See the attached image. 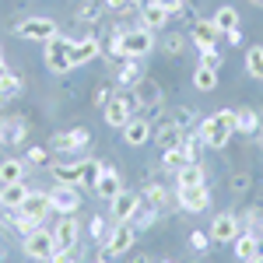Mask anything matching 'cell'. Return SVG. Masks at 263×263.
Segmentation results:
<instances>
[{
	"label": "cell",
	"instance_id": "obj_57",
	"mask_svg": "<svg viewBox=\"0 0 263 263\" xmlns=\"http://www.w3.org/2000/svg\"><path fill=\"white\" fill-rule=\"evenodd\" d=\"M253 4H260V7H263V0H253Z\"/></svg>",
	"mask_w": 263,
	"mask_h": 263
},
{
	"label": "cell",
	"instance_id": "obj_43",
	"mask_svg": "<svg viewBox=\"0 0 263 263\" xmlns=\"http://www.w3.org/2000/svg\"><path fill=\"white\" fill-rule=\"evenodd\" d=\"M165 53H168V57H179V53H182V35H179V32H168V39H165Z\"/></svg>",
	"mask_w": 263,
	"mask_h": 263
},
{
	"label": "cell",
	"instance_id": "obj_26",
	"mask_svg": "<svg viewBox=\"0 0 263 263\" xmlns=\"http://www.w3.org/2000/svg\"><path fill=\"white\" fill-rule=\"evenodd\" d=\"M49 172L60 186H81V162H57Z\"/></svg>",
	"mask_w": 263,
	"mask_h": 263
},
{
	"label": "cell",
	"instance_id": "obj_52",
	"mask_svg": "<svg viewBox=\"0 0 263 263\" xmlns=\"http://www.w3.org/2000/svg\"><path fill=\"white\" fill-rule=\"evenodd\" d=\"M7 74H11V70H7V63H4V57H0V81H4Z\"/></svg>",
	"mask_w": 263,
	"mask_h": 263
},
{
	"label": "cell",
	"instance_id": "obj_34",
	"mask_svg": "<svg viewBox=\"0 0 263 263\" xmlns=\"http://www.w3.org/2000/svg\"><path fill=\"white\" fill-rule=\"evenodd\" d=\"M214 25L221 28V35H224V32H232V28H239V11L228 7V4L218 7V11H214Z\"/></svg>",
	"mask_w": 263,
	"mask_h": 263
},
{
	"label": "cell",
	"instance_id": "obj_21",
	"mask_svg": "<svg viewBox=\"0 0 263 263\" xmlns=\"http://www.w3.org/2000/svg\"><path fill=\"white\" fill-rule=\"evenodd\" d=\"M144 78H147V74H144V63L141 60H123L120 70H116V84H120V88H126V91H130L134 84H141Z\"/></svg>",
	"mask_w": 263,
	"mask_h": 263
},
{
	"label": "cell",
	"instance_id": "obj_54",
	"mask_svg": "<svg viewBox=\"0 0 263 263\" xmlns=\"http://www.w3.org/2000/svg\"><path fill=\"white\" fill-rule=\"evenodd\" d=\"M91 263H112V260H109V256H95Z\"/></svg>",
	"mask_w": 263,
	"mask_h": 263
},
{
	"label": "cell",
	"instance_id": "obj_40",
	"mask_svg": "<svg viewBox=\"0 0 263 263\" xmlns=\"http://www.w3.org/2000/svg\"><path fill=\"white\" fill-rule=\"evenodd\" d=\"M200 63H203V67H211V70H218V67L224 63V57L218 53V46H207V49H200Z\"/></svg>",
	"mask_w": 263,
	"mask_h": 263
},
{
	"label": "cell",
	"instance_id": "obj_46",
	"mask_svg": "<svg viewBox=\"0 0 263 263\" xmlns=\"http://www.w3.org/2000/svg\"><path fill=\"white\" fill-rule=\"evenodd\" d=\"M105 7H109V11H134L137 0H105Z\"/></svg>",
	"mask_w": 263,
	"mask_h": 263
},
{
	"label": "cell",
	"instance_id": "obj_23",
	"mask_svg": "<svg viewBox=\"0 0 263 263\" xmlns=\"http://www.w3.org/2000/svg\"><path fill=\"white\" fill-rule=\"evenodd\" d=\"M232 246H235V260H242V263L256 260V256L263 253V242L256 239V235H253V232H242V235H239V239H235Z\"/></svg>",
	"mask_w": 263,
	"mask_h": 263
},
{
	"label": "cell",
	"instance_id": "obj_47",
	"mask_svg": "<svg viewBox=\"0 0 263 263\" xmlns=\"http://www.w3.org/2000/svg\"><path fill=\"white\" fill-rule=\"evenodd\" d=\"M155 4H158V7H165L168 14H179L182 7H186V0H155Z\"/></svg>",
	"mask_w": 263,
	"mask_h": 263
},
{
	"label": "cell",
	"instance_id": "obj_17",
	"mask_svg": "<svg viewBox=\"0 0 263 263\" xmlns=\"http://www.w3.org/2000/svg\"><path fill=\"white\" fill-rule=\"evenodd\" d=\"M102 53V42L95 35H84V39H74V49H70V60L74 67H84V63H91L95 57Z\"/></svg>",
	"mask_w": 263,
	"mask_h": 263
},
{
	"label": "cell",
	"instance_id": "obj_19",
	"mask_svg": "<svg viewBox=\"0 0 263 263\" xmlns=\"http://www.w3.org/2000/svg\"><path fill=\"white\" fill-rule=\"evenodd\" d=\"M18 211H21V214H28V218H35V221H46V214L53 211V207H49V193H39V190H32Z\"/></svg>",
	"mask_w": 263,
	"mask_h": 263
},
{
	"label": "cell",
	"instance_id": "obj_12",
	"mask_svg": "<svg viewBox=\"0 0 263 263\" xmlns=\"http://www.w3.org/2000/svg\"><path fill=\"white\" fill-rule=\"evenodd\" d=\"M130 95H134V102H137V109H151V116L162 109V88L151 81V78H144L141 84H134Z\"/></svg>",
	"mask_w": 263,
	"mask_h": 263
},
{
	"label": "cell",
	"instance_id": "obj_13",
	"mask_svg": "<svg viewBox=\"0 0 263 263\" xmlns=\"http://www.w3.org/2000/svg\"><path fill=\"white\" fill-rule=\"evenodd\" d=\"M141 193H130V190H123L120 197H112L109 200V214H112V221L123 224V221H130L134 214H137V207H141Z\"/></svg>",
	"mask_w": 263,
	"mask_h": 263
},
{
	"label": "cell",
	"instance_id": "obj_29",
	"mask_svg": "<svg viewBox=\"0 0 263 263\" xmlns=\"http://www.w3.org/2000/svg\"><path fill=\"white\" fill-rule=\"evenodd\" d=\"M256 130H260V112H253V109H235V134L253 137Z\"/></svg>",
	"mask_w": 263,
	"mask_h": 263
},
{
	"label": "cell",
	"instance_id": "obj_48",
	"mask_svg": "<svg viewBox=\"0 0 263 263\" xmlns=\"http://www.w3.org/2000/svg\"><path fill=\"white\" fill-rule=\"evenodd\" d=\"M190 246H193L197 253H200V249H207V235H203V232H193V235H190Z\"/></svg>",
	"mask_w": 263,
	"mask_h": 263
},
{
	"label": "cell",
	"instance_id": "obj_14",
	"mask_svg": "<svg viewBox=\"0 0 263 263\" xmlns=\"http://www.w3.org/2000/svg\"><path fill=\"white\" fill-rule=\"evenodd\" d=\"M53 239H57V249H74L78 239H81V221L74 214H63L60 221L53 224Z\"/></svg>",
	"mask_w": 263,
	"mask_h": 263
},
{
	"label": "cell",
	"instance_id": "obj_31",
	"mask_svg": "<svg viewBox=\"0 0 263 263\" xmlns=\"http://www.w3.org/2000/svg\"><path fill=\"white\" fill-rule=\"evenodd\" d=\"M186 162H190V155H186L182 141L176 144V147H165V151H162V165L168 168V172H179V168H182Z\"/></svg>",
	"mask_w": 263,
	"mask_h": 263
},
{
	"label": "cell",
	"instance_id": "obj_36",
	"mask_svg": "<svg viewBox=\"0 0 263 263\" xmlns=\"http://www.w3.org/2000/svg\"><path fill=\"white\" fill-rule=\"evenodd\" d=\"M102 165L105 162H81V186L95 190V182H99V176H102Z\"/></svg>",
	"mask_w": 263,
	"mask_h": 263
},
{
	"label": "cell",
	"instance_id": "obj_5",
	"mask_svg": "<svg viewBox=\"0 0 263 263\" xmlns=\"http://www.w3.org/2000/svg\"><path fill=\"white\" fill-rule=\"evenodd\" d=\"M102 112H105V123H109L112 130H123L126 123L134 120V112H137V102H134V95H130L126 88H120V91L109 99V105H105Z\"/></svg>",
	"mask_w": 263,
	"mask_h": 263
},
{
	"label": "cell",
	"instance_id": "obj_56",
	"mask_svg": "<svg viewBox=\"0 0 263 263\" xmlns=\"http://www.w3.org/2000/svg\"><path fill=\"white\" fill-rule=\"evenodd\" d=\"M249 263H263V253H260V256H256V260H249Z\"/></svg>",
	"mask_w": 263,
	"mask_h": 263
},
{
	"label": "cell",
	"instance_id": "obj_30",
	"mask_svg": "<svg viewBox=\"0 0 263 263\" xmlns=\"http://www.w3.org/2000/svg\"><path fill=\"white\" fill-rule=\"evenodd\" d=\"M155 221H158V207H155V203H147V200H141V207H137V214L130 218V224H134L137 232H147Z\"/></svg>",
	"mask_w": 263,
	"mask_h": 263
},
{
	"label": "cell",
	"instance_id": "obj_51",
	"mask_svg": "<svg viewBox=\"0 0 263 263\" xmlns=\"http://www.w3.org/2000/svg\"><path fill=\"white\" fill-rule=\"evenodd\" d=\"M81 18H84V21H95V18H99V7H84Z\"/></svg>",
	"mask_w": 263,
	"mask_h": 263
},
{
	"label": "cell",
	"instance_id": "obj_28",
	"mask_svg": "<svg viewBox=\"0 0 263 263\" xmlns=\"http://www.w3.org/2000/svg\"><path fill=\"white\" fill-rule=\"evenodd\" d=\"M168 18H172V14H168L165 7H158L155 0H147V4L141 7V21H144V28H165V25H168Z\"/></svg>",
	"mask_w": 263,
	"mask_h": 263
},
{
	"label": "cell",
	"instance_id": "obj_9",
	"mask_svg": "<svg viewBox=\"0 0 263 263\" xmlns=\"http://www.w3.org/2000/svg\"><path fill=\"white\" fill-rule=\"evenodd\" d=\"M176 203H179V211L186 214H200L211 207V190H207V182L203 186H186V190H176Z\"/></svg>",
	"mask_w": 263,
	"mask_h": 263
},
{
	"label": "cell",
	"instance_id": "obj_32",
	"mask_svg": "<svg viewBox=\"0 0 263 263\" xmlns=\"http://www.w3.org/2000/svg\"><path fill=\"white\" fill-rule=\"evenodd\" d=\"M193 88H197V91H214V88H218V70H211V67H197V70H193Z\"/></svg>",
	"mask_w": 263,
	"mask_h": 263
},
{
	"label": "cell",
	"instance_id": "obj_3",
	"mask_svg": "<svg viewBox=\"0 0 263 263\" xmlns=\"http://www.w3.org/2000/svg\"><path fill=\"white\" fill-rule=\"evenodd\" d=\"M21 249H25V256H28V260L49 263L53 256H57V239H53V228H42V224H39L35 232H28V235H25Z\"/></svg>",
	"mask_w": 263,
	"mask_h": 263
},
{
	"label": "cell",
	"instance_id": "obj_6",
	"mask_svg": "<svg viewBox=\"0 0 263 263\" xmlns=\"http://www.w3.org/2000/svg\"><path fill=\"white\" fill-rule=\"evenodd\" d=\"M137 242V228L130 221L123 224H112V232L105 235V242H102V256H109V260H120L123 253H130Z\"/></svg>",
	"mask_w": 263,
	"mask_h": 263
},
{
	"label": "cell",
	"instance_id": "obj_24",
	"mask_svg": "<svg viewBox=\"0 0 263 263\" xmlns=\"http://www.w3.org/2000/svg\"><path fill=\"white\" fill-rule=\"evenodd\" d=\"M28 162L25 158H4L0 162V186H11V182H25Z\"/></svg>",
	"mask_w": 263,
	"mask_h": 263
},
{
	"label": "cell",
	"instance_id": "obj_33",
	"mask_svg": "<svg viewBox=\"0 0 263 263\" xmlns=\"http://www.w3.org/2000/svg\"><path fill=\"white\" fill-rule=\"evenodd\" d=\"M246 74L263 81V46H249L246 49Z\"/></svg>",
	"mask_w": 263,
	"mask_h": 263
},
{
	"label": "cell",
	"instance_id": "obj_42",
	"mask_svg": "<svg viewBox=\"0 0 263 263\" xmlns=\"http://www.w3.org/2000/svg\"><path fill=\"white\" fill-rule=\"evenodd\" d=\"M49 263H81V253H78V246L74 249H57V256Z\"/></svg>",
	"mask_w": 263,
	"mask_h": 263
},
{
	"label": "cell",
	"instance_id": "obj_35",
	"mask_svg": "<svg viewBox=\"0 0 263 263\" xmlns=\"http://www.w3.org/2000/svg\"><path fill=\"white\" fill-rule=\"evenodd\" d=\"M141 197L147 203H155V207H165V203L172 200V197H168V190H165V186H158V182H147V186L141 190Z\"/></svg>",
	"mask_w": 263,
	"mask_h": 263
},
{
	"label": "cell",
	"instance_id": "obj_45",
	"mask_svg": "<svg viewBox=\"0 0 263 263\" xmlns=\"http://www.w3.org/2000/svg\"><path fill=\"white\" fill-rule=\"evenodd\" d=\"M246 221H253V224H249V232H253L256 239H263V214H260V211H249Z\"/></svg>",
	"mask_w": 263,
	"mask_h": 263
},
{
	"label": "cell",
	"instance_id": "obj_10",
	"mask_svg": "<svg viewBox=\"0 0 263 263\" xmlns=\"http://www.w3.org/2000/svg\"><path fill=\"white\" fill-rule=\"evenodd\" d=\"M49 207H53L60 218L63 214H78V211H81V193H78V186H60V182H57V186L49 190Z\"/></svg>",
	"mask_w": 263,
	"mask_h": 263
},
{
	"label": "cell",
	"instance_id": "obj_55",
	"mask_svg": "<svg viewBox=\"0 0 263 263\" xmlns=\"http://www.w3.org/2000/svg\"><path fill=\"white\" fill-rule=\"evenodd\" d=\"M256 137H260V144H263V123H260V130H256Z\"/></svg>",
	"mask_w": 263,
	"mask_h": 263
},
{
	"label": "cell",
	"instance_id": "obj_15",
	"mask_svg": "<svg viewBox=\"0 0 263 263\" xmlns=\"http://www.w3.org/2000/svg\"><path fill=\"white\" fill-rule=\"evenodd\" d=\"M99 200H112V197H120L123 193V176L112 168V165H102V176L95 182V190H91Z\"/></svg>",
	"mask_w": 263,
	"mask_h": 263
},
{
	"label": "cell",
	"instance_id": "obj_8",
	"mask_svg": "<svg viewBox=\"0 0 263 263\" xmlns=\"http://www.w3.org/2000/svg\"><path fill=\"white\" fill-rule=\"evenodd\" d=\"M242 235V221L232 214V211H221L214 221H211V239L214 242H221V246H232L235 239Z\"/></svg>",
	"mask_w": 263,
	"mask_h": 263
},
{
	"label": "cell",
	"instance_id": "obj_58",
	"mask_svg": "<svg viewBox=\"0 0 263 263\" xmlns=\"http://www.w3.org/2000/svg\"><path fill=\"white\" fill-rule=\"evenodd\" d=\"M158 263H172V260H158Z\"/></svg>",
	"mask_w": 263,
	"mask_h": 263
},
{
	"label": "cell",
	"instance_id": "obj_49",
	"mask_svg": "<svg viewBox=\"0 0 263 263\" xmlns=\"http://www.w3.org/2000/svg\"><path fill=\"white\" fill-rule=\"evenodd\" d=\"M176 123H179L182 130H186V126L193 123V109H179V116H176Z\"/></svg>",
	"mask_w": 263,
	"mask_h": 263
},
{
	"label": "cell",
	"instance_id": "obj_50",
	"mask_svg": "<svg viewBox=\"0 0 263 263\" xmlns=\"http://www.w3.org/2000/svg\"><path fill=\"white\" fill-rule=\"evenodd\" d=\"M224 39L232 42V46H239V42H242V28H232V32H224Z\"/></svg>",
	"mask_w": 263,
	"mask_h": 263
},
{
	"label": "cell",
	"instance_id": "obj_20",
	"mask_svg": "<svg viewBox=\"0 0 263 263\" xmlns=\"http://www.w3.org/2000/svg\"><path fill=\"white\" fill-rule=\"evenodd\" d=\"M28 182H11V186H0V211H18L25 197H28Z\"/></svg>",
	"mask_w": 263,
	"mask_h": 263
},
{
	"label": "cell",
	"instance_id": "obj_25",
	"mask_svg": "<svg viewBox=\"0 0 263 263\" xmlns=\"http://www.w3.org/2000/svg\"><path fill=\"white\" fill-rule=\"evenodd\" d=\"M221 39V28H218V25H214V18L207 21H197V25H193V42H197V49H207V46H214V42Z\"/></svg>",
	"mask_w": 263,
	"mask_h": 263
},
{
	"label": "cell",
	"instance_id": "obj_2",
	"mask_svg": "<svg viewBox=\"0 0 263 263\" xmlns=\"http://www.w3.org/2000/svg\"><path fill=\"white\" fill-rule=\"evenodd\" d=\"M200 141L203 147H211V151H221L224 144L232 141V134H235V109H218L214 116H207L200 123Z\"/></svg>",
	"mask_w": 263,
	"mask_h": 263
},
{
	"label": "cell",
	"instance_id": "obj_7",
	"mask_svg": "<svg viewBox=\"0 0 263 263\" xmlns=\"http://www.w3.org/2000/svg\"><path fill=\"white\" fill-rule=\"evenodd\" d=\"M14 35L25 42H49L53 35H60V25L53 18H42V14H35V18H25L14 25Z\"/></svg>",
	"mask_w": 263,
	"mask_h": 263
},
{
	"label": "cell",
	"instance_id": "obj_11",
	"mask_svg": "<svg viewBox=\"0 0 263 263\" xmlns=\"http://www.w3.org/2000/svg\"><path fill=\"white\" fill-rule=\"evenodd\" d=\"M91 144V130L88 126H74V130H67V134H53V144H49V151H84Z\"/></svg>",
	"mask_w": 263,
	"mask_h": 263
},
{
	"label": "cell",
	"instance_id": "obj_41",
	"mask_svg": "<svg viewBox=\"0 0 263 263\" xmlns=\"http://www.w3.org/2000/svg\"><path fill=\"white\" fill-rule=\"evenodd\" d=\"M42 221H35V218H28V214H21V211H14V232H21V235H28V232H35Z\"/></svg>",
	"mask_w": 263,
	"mask_h": 263
},
{
	"label": "cell",
	"instance_id": "obj_27",
	"mask_svg": "<svg viewBox=\"0 0 263 263\" xmlns=\"http://www.w3.org/2000/svg\"><path fill=\"white\" fill-rule=\"evenodd\" d=\"M182 134H186V130H182L179 123L172 120V123H165V126H158V130L151 134V141H155V144H158V147L165 151V147H176V144L182 141Z\"/></svg>",
	"mask_w": 263,
	"mask_h": 263
},
{
	"label": "cell",
	"instance_id": "obj_39",
	"mask_svg": "<svg viewBox=\"0 0 263 263\" xmlns=\"http://www.w3.org/2000/svg\"><path fill=\"white\" fill-rule=\"evenodd\" d=\"M25 162L35 165V168L49 165V147H28V151H25Z\"/></svg>",
	"mask_w": 263,
	"mask_h": 263
},
{
	"label": "cell",
	"instance_id": "obj_4",
	"mask_svg": "<svg viewBox=\"0 0 263 263\" xmlns=\"http://www.w3.org/2000/svg\"><path fill=\"white\" fill-rule=\"evenodd\" d=\"M42 57H46V67L53 70V74H67V70H74V60H70V49H74V39H67V35H53L49 42H42Z\"/></svg>",
	"mask_w": 263,
	"mask_h": 263
},
{
	"label": "cell",
	"instance_id": "obj_18",
	"mask_svg": "<svg viewBox=\"0 0 263 263\" xmlns=\"http://www.w3.org/2000/svg\"><path fill=\"white\" fill-rule=\"evenodd\" d=\"M123 134V144H130V147H141V144H147L151 141V123L147 120H141V116H134V120L126 123L120 130Z\"/></svg>",
	"mask_w": 263,
	"mask_h": 263
},
{
	"label": "cell",
	"instance_id": "obj_53",
	"mask_svg": "<svg viewBox=\"0 0 263 263\" xmlns=\"http://www.w3.org/2000/svg\"><path fill=\"white\" fill-rule=\"evenodd\" d=\"M134 263H155V260H151V256H137Z\"/></svg>",
	"mask_w": 263,
	"mask_h": 263
},
{
	"label": "cell",
	"instance_id": "obj_37",
	"mask_svg": "<svg viewBox=\"0 0 263 263\" xmlns=\"http://www.w3.org/2000/svg\"><path fill=\"white\" fill-rule=\"evenodd\" d=\"M18 95H21V81L14 74H7V78L0 81V99L7 102V99H18Z\"/></svg>",
	"mask_w": 263,
	"mask_h": 263
},
{
	"label": "cell",
	"instance_id": "obj_59",
	"mask_svg": "<svg viewBox=\"0 0 263 263\" xmlns=\"http://www.w3.org/2000/svg\"><path fill=\"white\" fill-rule=\"evenodd\" d=\"M0 57H4V46H0Z\"/></svg>",
	"mask_w": 263,
	"mask_h": 263
},
{
	"label": "cell",
	"instance_id": "obj_44",
	"mask_svg": "<svg viewBox=\"0 0 263 263\" xmlns=\"http://www.w3.org/2000/svg\"><path fill=\"white\" fill-rule=\"evenodd\" d=\"M112 95H116V91H112V88H109V84H102V88H95V95H91V102H95V105H99V109H105V105H109V99H112Z\"/></svg>",
	"mask_w": 263,
	"mask_h": 263
},
{
	"label": "cell",
	"instance_id": "obj_1",
	"mask_svg": "<svg viewBox=\"0 0 263 263\" xmlns=\"http://www.w3.org/2000/svg\"><path fill=\"white\" fill-rule=\"evenodd\" d=\"M155 49V32L151 28H126V32H116L112 42H109V53L112 60H144L147 53Z\"/></svg>",
	"mask_w": 263,
	"mask_h": 263
},
{
	"label": "cell",
	"instance_id": "obj_38",
	"mask_svg": "<svg viewBox=\"0 0 263 263\" xmlns=\"http://www.w3.org/2000/svg\"><path fill=\"white\" fill-rule=\"evenodd\" d=\"M88 235H91L95 242H105V235H109V224H105V218H102V214H95V218L88 221Z\"/></svg>",
	"mask_w": 263,
	"mask_h": 263
},
{
	"label": "cell",
	"instance_id": "obj_22",
	"mask_svg": "<svg viewBox=\"0 0 263 263\" xmlns=\"http://www.w3.org/2000/svg\"><path fill=\"white\" fill-rule=\"evenodd\" d=\"M207 182V168L200 162H186L176 172V190H186V186H203Z\"/></svg>",
	"mask_w": 263,
	"mask_h": 263
},
{
	"label": "cell",
	"instance_id": "obj_16",
	"mask_svg": "<svg viewBox=\"0 0 263 263\" xmlns=\"http://www.w3.org/2000/svg\"><path fill=\"white\" fill-rule=\"evenodd\" d=\"M28 141V123L21 120V116H7V120H0V144L4 147H18V144Z\"/></svg>",
	"mask_w": 263,
	"mask_h": 263
}]
</instances>
